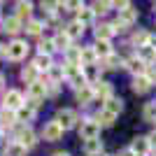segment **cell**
<instances>
[{
	"label": "cell",
	"instance_id": "cell-24",
	"mask_svg": "<svg viewBox=\"0 0 156 156\" xmlns=\"http://www.w3.org/2000/svg\"><path fill=\"white\" fill-rule=\"evenodd\" d=\"M98 56H96V49L93 47H82V68L84 65H96Z\"/></svg>",
	"mask_w": 156,
	"mask_h": 156
},
{
	"label": "cell",
	"instance_id": "cell-18",
	"mask_svg": "<svg viewBox=\"0 0 156 156\" xmlns=\"http://www.w3.org/2000/svg\"><path fill=\"white\" fill-rule=\"evenodd\" d=\"M137 56H140L147 65H156V49H154L151 44L142 47V49H137Z\"/></svg>",
	"mask_w": 156,
	"mask_h": 156
},
{
	"label": "cell",
	"instance_id": "cell-34",
	"mask_svg": "<svg viewBox=\"0 0 156 156\" xmlns=\"http://www.w3.org/2000/svg\"><path fill=\"white\" fill-rule=\"evenodd\" d=\"M33 12V2H16V19H28Z\"/></svg>",
	"mask_w": 156,
	"mask_h": 156
},
{
	"label": "cell",
	"instance_id": "cell-35",
	"mask_svg": "<svg viewBox=\"0 0 156 156\" xmlns=\"http://www.w3.org/2000/svg\"><path fill=\"white\" fill-rule=\"evenodd\" d=\"M40 54L42 56H51L54 51H56V47H54V40H40Z\"/></svg>",
	"mask_w": 156,
	"mask_h": 156
},
{
	"label": "cell",
	"instance_id": "cell-1",
	"mask_svg": "<svg viewBox=\"0 0 156 156\" xmlns=\"http://www.w3.org/2000/svg\"><path fill=\"white\" fill-rule=\"evenodd\" d=\"M135 23H137V9L130 7V9L119 12V16L112 21V28H114V33H124V30H128L130 26H135Z\"/></svg>",
	"mask_w": 156,
	"mask_h": 156
},
{
	"label": "cell",
	"instance_id": "cell-8",
	"mask_svg": "<svg viewBox=\"0 0 156 156\" xmlns=\"http://www.w3.org/2000/svg\"><path fill=\"white\" fill-rule=\"evenodd\" d=\"M124 68L133 72V77H142V75H147V68H149V65L144 63V61L140 58V56H130V58L126 61V65H124Z\"/></svg>",
	"mask_w": 156,
	"mask_h": 156
},
{
	"label": "cell",
	"instance_id": "cell-17",
	"mask_svg": "<svg viewBox=\"0 0 156 156\" xmlns=\"http://www.w3.org/2000/svg\"><path fill=\"white\" fill-rule=\"evenodd\" d=\"M26 154H28V149L21 142H16V140L5 144V156H26Z\"/></svg>",
	"mask_w": 156,
	"mask_h": 156
},
{
	"label": "cell",
	"instance_id": "cell-16",
	"mask_svg": "<svg viewBox=\"0 0 156 156\" xmlns=\"http://www.w3.org/2000/svg\"><path fill=\"white\" fill-rule=\"evenodd\" d=\"M130 89H133V93H137V96H142V93H147L151 89V84H149V79L144 77H133V82H130Z\"/></svg>",
	"mask_w": 156,
	"mask_h": 156
},
{
	"label": "cell",
	"instance_id": "cell-14",
	"mask_svg": "<svg viewBox=\"0 0 156 156\" xmlns=\"http://www.w3.org/2000/svg\"><path fill=\"white\" fill-rule=\"evenodd\" d=\"M126 61L117 54H110L107 58H103V65H100V70H119V68H124Z\"/></svg>",
	"mask_w": 156,
	"mask_h": 156
},
{
	"label": "cell",
	"instance_id": "cell-22",
	"mask_svg": "<svg viewBox=\"0 0 156 156\" xmlns=\"http://www.w3.org/2000/svg\"><path fill=\"white\" fill-rule=\"evenodd\" d=\"M142 119L147 121V124H156V100L144 103V107H142Z\"/></svg>",
	"mask_w": 156,
	"mask_h": 156
},
{
	"label": "cell",
	"instance_id": "cell-19",
	"mask_svg": "<svg viewBox=\"0 0 156 156\" xmlns=\"http://www.w3.org/2000/svg\"><path fill=\"white\" fill-rule=\"evenodd\" d=\"M54 47H56V51H68V49H70V42H72V40L70 37H68V35H65V33H56V35H54Z\"/></svg>",
	"mask_w": 156,
	"mask_h": 156
},
{
	"label": "cell",
	"instance_id": "cell-11",
	"mask_svg": "<svg viewBox=\"0 0 156 156\" xmlns=\"http://www.w3.org/2000/svg\"><path fill=\"white\" fill-rule=\"evenodd\" d=\"M16 142H21L26 149H30V147L37 144V137H35V133H33L30 128H21L19 133H16Z\"/></svg>",
	"mask_w": 156,
	"mask_h": 156
},
{
	"label": "cell",
	"instance_id": "cell-2",
	"mask_svg": "<svg viewBox=\"0 0 156 156\" xmlns=\"http://www.w3.org/2000/svg\"><path fill=\"white\" fill-rule=\"evenodd\" d=\"M44 98H47V84H42L37 79V82H33V84L28 86V105H30V107L37 110L40 103H42Z\"/></svg>",
	"mask_w": 156,
	"mask_h": 156
},
{
	"label": "cell",
	"instance_id": "cell-29",
	"mask_svg": "<svg viewBox=\"0 0 156 156\" xmlns=\"http://www.w3.org/2000/svg\"><path fill=\"white\" fill-rule=\"evenodd\" d=\"M35 107H30V105H23L19 112H16V121H33L35 119Z\"/></svg>",
	"mask_w": 156,
	"mask_h": 156
},
{
	"label": "cell",
	"instance_id": "cell-40",
	"mask_svg": "<svg viewBox=\"0 0 156 156\" xmlns=\"http://www.w3.org/2000/svg\"><path fill=\"white\" fill-rule=\"evenodd\" d=\"M144 77L149 79V84H151V86L156 84V65H149V68H147V75H144Z\"/></svg>",
	"mask_w": 156,
	"mask_h": 156
},
{
	"label": "cell",
	"instance_id": "cell-20",
	"mask_svg": "<svg viewBox=\"0 0 156 156\" xmlns=\"http://www.w3.org/2000/svg\"><path fill=\"white\" fill-rule=\"evenodd\" d=\"M63 33H65L70 40H77V37H82V35H84V26H82L79 21H72V23H68V26L63 28Z\"/></svg>",
	"mask_w": 156,
	"mask_h": 156
},
{
	"label": "cell",
	"instance_id": "cell-5",
	"mask_svg": "<svg viewBox=\"0 0 156 156\" xmlns=\"http://www.w3.org/2000/svg\"><path fill=\"white\" fill-rule=\"evenodd\" d=\"M2 103H5V110H9V112H19L21 107L26 105V100H23V93H21V91L12 89V91H7V93H5Z\"/></svg>",
	"mask_w": 156,
	"mask_h": 156
},
{
	"label": "cell",
	"instance_id": "cell-15",
	"mask_svg": "<svg viewBox=\"0 0 156 156\" xmlns=\"http://www.w3.org/2000/svg\"><path fill=\"white\" fill-rule=\"evenodd\" d=\"M82 72H84L86 84H98L100 82V65H84Z\"/></svg>",
	"mask_w": 156,
	"mask_h": 156
},
{
	"label": "cell",
	"instance_id": "cell-9",
	"mask_svg": "<svg viewBox=\"0 0 156 156\" xmlns=\"http://www.w3.org/2000/svg\"><path fill=\"white\" fill-rule=\"evenodd\" d=\"M42 137H44L47 142H56L63 137V128H61L56 121H47L44 128H42Z\"/></svg>",
	"mask_w": 156,
	"mask_h": 156
},
{
	"label": "cell",
	"instance_id": "cell-47",
	"mask_svg": "<svg viewBox=\"0 0 156 156\" xmlns=\"http://www.w3.org/2000/svg\"><path fill=\"white\" fill-rule=\"evenodd\" d=\"M0 23H2V19H0Z\"/></svg>",
	"mask_w": 156,
	"mask_h": 156
},
{
	"label": "cell",
	"instance_id": "cell-12",
	"mask_svg": "<svg viewBox=\"0 0 156 156\" xmlns=\"http://www.w3.org/2000/svg\"><path fill=\"white\" fill-rule=\"evenodd\" d=\"M114 35H117V33L112 28V23H100V26H96V42H110Z\"/></svg>",
	"mask_w": 156,
	"mask_h": 156
},
{
	"label": "cell",
	"instance_id": "cell-38",
	"mask_svg": "<svg viewBox=\"0 0 156 156\" xmlns=\"http://www.w3.org/2000/svg\"><path fill=\"white\" fill-rule=\"evenodd\" d=\"M42 28H44V23H42V21H37V19H30L26 23V30L30 33V35H40V33H42Z\"/></svg>",
	"mask_w": 156,
	"mask_h": 156
},
{
	"label": "cell",
	"instance_id": "cell-49",
	"mask_svg": "<svg viewBox=\"0 0 156 156\" xmlns=\"http://www.w3.org/2000/svg\"><path fill=\"white\" fill-rule=\"evenodd\" d=\"M154 156H156V151H154Z\"/></svg>",
	"mask_w": 156,
	"mask_h": 156
},
{
	"label": "cell",
	"instance_id": "cell-44",
	"mask_svg": "<svg viewBox=\"0 0 156 156\" xmlns=\"http://www.w3.org/2000/svg\"><path fill=\"white\" fill-rule=\"evenodd\" d=\"M54 156H70V154H68V151H56Z\"/></svg>",
	"mask_w": 156,
	"mask_h": 156
},
{
	"label": "cell",
	"instance_id": "cell-45",
	"mask_svg": "<svg viewBox=\"0 0 156 156\" xmlns=\"http://www.w3.org/2000/svg\"><path fill=\"white\" fill-rule=\"evenodd\" d=\"M2 84H5V77H2V75H0V86H2Z\"/></svg>",
	"mask_w": 156,
	"mask_h": 156
},
{
	"label": "cell",
	"instance_id": "cell-39",
	"mask_svg": "<svg viewBox=\"0 0 156 156\" xmlns=\"http://www.w3.org/2000/svg\"><path fill=\"white\" fill-rule=\"evenodd\" d=\"M58 93H61V84H54V82L47 84V96H49V98H56Z\"/></svg>",
	"mask_w": 156,
	"mask_h": 156
},
{
	"label": "cell",
	"instance_id": "cell-50",
	"mask_svg": "<svg viewBox=\"0 0 156 156\" xmlns=\"http://www.w3.org/2000/svg\"><path fill=\"white\" fill-rule=\"evenodd\" d=\"M107 156H110V154H107Z\"/></svg>",
	"mask_w": 156,
	"mask_h": 156
},
{
	"label": "cell",
	"instance_id": "cell-13",
	"mask_svg": "<svg viewBox=\"0 0 156 156\" xmlns=\"http://www.w3.org/2000/svg\"><path fill=\"white\" fill-rule=\"evenodd\" d=\"M93 93H96V98H100V103H105L112 98V84L110 82H98V84H93Z\"/></svg>",
	"mask_w": 156,
	"mask_h": 156
},
{
	"label": "cell",
	"instance_id": "cell-7",
	"mask_svg": "<svg viewBox=\"0 0 156 156\" xmlns=\"http://www.w3.org/2000/svg\"><path fill=\"white\" fill-rule=\"evenodd\" d=\"M130 151H133L135 156H149L151 144H149V140H147V135L133 137V142H130Z\"/></svg>",
	"mask_w": 156,
	"mask_h": 156
},
{
	"label": "cell",
	"instance_id": "cell-32",
	"mask_svg": "<svg viewBox=\"0 0 156 156\" xmlns=\"http://www.w3.org/2000/svg\"><path fill=\"white\" fill-rule=\"evenodd\" d=\"M33 65L37 68V72H40V70H47V72H49L54 63H51V56H42V54H37V58L33 61Z\"/></svg>",
	"mask_w": 156,
	"mask_h": 156
},
{
	"label": "cell",
	"instance_id": "cell-42",
	"mask_svg": "<svg viewBox=\"0 0 156 156\" xmlns=\"http://www.w3.org/2000/svg\"><path fill=\"white\" fill-rule=\"evenodd\" d=\"M147 140H149V144H151V147H156V128L151 130L149 135H147Z\"/></svg>",
	"mask_w": 156,
	"mask_h": 156
},
{
	"label": "cell",
	"instance_id": "cell-31",
	"mask_svg": "<svg viewBox=\"0 0 156 156\" xmlns=\"http://www.w3.org/2000/svg\"><path fill=\"white\" fill-rule=\"evenodd\" d=\"M93 49H96V56H98V58H107L110 54H114L110 42H96V44H93Z\"/></svg>",
	"mask_w": 156,
	"mask_h": 156
},
{
	"label": "cell",
	"instance_id": "cell-28",
	"mask_svg": "<svg viewBox=\"0 0 156 156\" xmlns=\"http://www.w3.org/2000/svg\"><path fill=\"white\" fill-rule=\"evenodd\" d=\"M93 19H96V14H93L91 7H82L77 14V21L82 23V26H89V23H93Z\"/></svg>",
	"mask_w": 156,
	"mask_h": 156
},
{
	"label": "cell",
	"instance_id": "cell-10",
	"mask_svg": "<svg viewBox=\"0 0 156 156\" xmlns=\"http://www.w3.org/2000/svg\"><path fill=\"white\" fill-rule=\"evenodd\" d=\"M151 42V33L144 30V28H140V30L133 33V37H130V44L137 47V49H142V47H147Z\"/></svg>",
	"mask_w": 156,
	"mask_h": 156
},
{
	"label": "cell",
	"instance_id": "cell-27",
	"mask_svg": "<svg viewBox=\"0 0 156 156\" xmlns=\"http://www.w3.org/2000/svg\"><path fill=\"white\" fill-rule=\"evenodd\" d=\"M93 119H96L98 124H100V128H103V126H114V119H117V117H114L112 112H107V110H100Z\"/></svg>",
	"mask_w": 156,
	"mask_h": 156
},
{
	"label": "cell",
	"instance_id": "cell-37",
	"mask_svg": "<svg viewBox=\"0 0 156 156\" xmlns=\"http://www.w3.org/2000/svg\"><path fill=\"white\" fill-rule=\"evenodd\" d=\"M91 9H93V14H107L112 9V2H105V0L100 2V0H96L91 5Z\"/></svg>",
	"mask_w": 156,
	"mask_h": 156
},
{
	"label": "cell",
	"instance_id": "cell-33",
	"mask_svg": "<svg viewBox=\"0 0 156 156\" xmlns=\"http://www.w3.org/2000/svg\"><path fill=\"white\" fill-rule=\"evenodd\" d=\"M21 79H23V82H28V84L37 82V68H35V65H26V68L21 70Z\"/></svg>",
	"mask_w": 156,
	"mask_h": 156
},
{
	"label": "cell",
	"instance_id": "cell-26",
	"mask_svg": "<svg viewBox=\"0 0 156 156\" xmlns=\"http://www.w3.org/2000/svg\"><path fill=\"white\" fill-rule=\"evenodd\" d=\"M14 124H16V112H9V110L0 112V128H12Z\"/></svg>",
	"mask_w": 156,
	"mask_h": 156
},
{
	"label": "cell",
	"instance_id": "cell-3",
	"mask_svg": "<svg viewBox=\"0 0 156 156\" xmlns=\"http://www.w3.org/2000/svg\"><path fill=\"white\" fill-rule=\"evenodd\" d=\"M79 137H82V140H96V137H100V124H98L93 117L84 119L82 126H79Z\"/></svg>",
	"mask_w": 156,
	"mask_h": 156
},
{
	"label": "cell",
	"instance_id": "cell-21",
	"mask_svg": "<svg viewBox=\"0 0 156 156\" xmlns=\"http://www.w3.org/2000/svg\"><path fill=\"white\" fill-rule=\"evenodd\" d=\"M84 151H86V156H96V154H103V142L100 140H84Z\"/></svg>",
	"mask_w": 156,
	"mask_h": 156
},
{
	"label": "cell",
	"instance_id": "cell-46",
	"mask_svg": "<svg viewBox=\"0 0 156 156\" xmlns=\"http://www.w3.org/2000/svg\"><path fill=\"white\" fill-rule=\"evenodd\" d=\"M96 156H107V154H96Z\"/></svg>",
	"mask_w": 156,
	"mask_h": 156
},
{
	"label": "cell",
	"instance_id": "cell-30",
	"mask_svg": "<svg viewBox=\"0 0 156 156\" xmlns=\"http://www.w3.org/2000/svg\"><path fill=\"white\" fill-rule=\"evenodd\" d=\"M2 26H5V33H9V35H16V33L21 30V21L16 19V16H9V19L2 21Z\"/></svg>",
	"mask_w": 156,
	"mask_h": 156
},
{
	"label": "cell",
	"instance_id": "cell-4",
	"mask_svg": "<svg viewBox=\"0 0 156 156\" xmlns=\"http://www.w3.org/2000/svg\"><path fill=\"white\" fill-rule=\"evenodd\" d=\"M54 121H56L63 130H70V128H75V126H77L79 117H77V112H75V110H58Z\"/></svg>",
	"mask_w": 156,
	"mask_h": 156
},
{
	"label": "cell",
	"instance_id": "cell-41",
	"mask_svg": "<svg viewBox=\"0 0 156 156\" xmlns=\"http://www.w3.org/2000/svg\"><path fill=\"white\" fill-rule=\"evenodd\" d=\"M112 7H117L119 12H124V9H130V7H133V2H128V0H121V2H112Z\"/></svg>",
	"mask_w": 156,
	"mask_h": 156
},
{
	"label": "cell",
	"instance_id": "cell-6",
	"mask_svg": "<svg viewBox=\"0 0 156 156\" xmlns=\"http://www.w3.org/2000/svg\"><path fill=\"white\" fill-rule=\"evenodd\" d=\"M26 54H28V44L23 42V40H14V42L7 44L5 56L9 61H21V58H26Z\"/></svg>",
	"mask_w": 156,
	"mask_h": 156
},
{
	"label": "cell",
	"instance_id": "cell-23",
	"mask_svg": "<svg viewBox=\"0 0 156 156\" xmlns=\"http://www.w3.org/2000/svg\"><path fill=\"white\" fill-rule=\"evenodd\" d=\"M103 110L112 112V114H114V117H117L119 112L124 110V100H121V98H114V96H112L110 100H105V105H103Z\"/></svg>",
	"mask_w": 156,
	"mask_h": 156
},
{
	"label": "cell",
	"instance_id": "cell-25",
	"mask_svg": "<svg viewBox=\"0 0 156 156\" xmlns=\"http://www.w3.org/2000/svg\"><path fill=\"white\" fill-rule=\"evenodd\" d=\"M93 98H96L93 86H84V89H79V91H77V103H79V105H89Z\"/></svg>",
	"mask_w": 156,
	"mask_h": 156
},
{
	"label": "cell",
	"instance_id": "cell-36",
	"mask_svg": "<svg viewBox=\"0 0 156 156\" xmlns=\"http://www.w3.org/2000/svg\"><path fill=\"white\" fill-rule=\"evenodd\" d=\"M63 65H51V70H49V79H51L54 84H61L63 82Z\"/></svg>",
	"mask_w": 156,
	"mask_h": 156
},
{
	"label": "cell",
	"instance_id": "cell-48",
	"mask_svg": "<svg viewBox=\"0 0 156 156\" xmlns=\"http://www.w3.org/2000/svg\"><path fill=\"white\" fill-rule=\"evenodd\" d=\"M154 9H156V5H154Z\"/></svg>",
	"mask_w": 156,
	"mask_h": 156
},
{
	"label": "cell",
	"instance_id": "cell-43",
	"mask_svg": "<svg viewBox=\"0 0 156 156\" xmlns=\"http://www.w3.org/2000/svg\"><path fill=\"white\" fill-rule=\"evenodd\" d=\"M117 156H135V154H133V151H130V147H128V149H121Z\"/></svg>",
	"mask_w": 156,
	"mask_h": 156
}]
</instances>
